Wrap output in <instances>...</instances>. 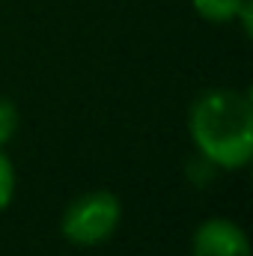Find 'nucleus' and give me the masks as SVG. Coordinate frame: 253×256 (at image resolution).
I'll list each match as a JSON object with an SVG mask.
<instances>
[{
    "mask_svg": "<svg viewBox=\"0 0 253 256\" xmlns=\"http://www.w3.org/2000/svg\"><path fill=\"white\" fill-rule=\"evenodd\" d=\"M190 140L196 155L218 170H242L253 158V98L244 90H208L190 104Z\"/></svg>",
    "mask_w": 253,
    "mask_h": 256,
    "instance_id": "nucleus-1",
    "label": "nucleus"
},
{
    "mask_svg": "<svg viewBox=\"0 0 253 256\" xmlns=\"http://www.w3.org/2000/svg\"><path fill=\"white\" fill-rule=\"evenodd\" d=\"M122 224V202L110 191H86L66 206L60 232L74 248L104 244Z\"/></svg>",
    "mask_w": 253,
    "mask_h": 256,
    "instance_id": "nucleus-2",
    "label": "nucleus"
},
{
    "mask_svg": "<svg viewBox=\"0 0 253 256\" xmlns=\"http://www.w3.org/2000/svg\"><path fill=\"white\" fill-rule=\"evenodd\" d=\"M194 256H253L248 232L230 218H208L194 230Z\"/></svg>",
    "mask_w": 253,
    "mask_h": 256,
    "instance_id": "nucleus-3",
    "label": "nucleus"
},
{
    "mask_svg": "<svg viewBox=\"0 0 253 256\" xmlns=\"http://www.w3.org/2000/svg\"><path fill=\"white\" fill-rule=\"evenodd\" d=\"M244 0H190L194 12L208 24H232Z\"/></svg>",
    "mask_w": 253,
    "mask_h": 256,
    "instance_id": "nucleus-4",
    "label": "nucleus"
},
{
    "mask_svg": "<svg viewBox=\"0 0 253 256\" xmlns=\"http://www.w3.org/2000/svg\"><path fill=\"white\" fill-rule=\"evenodd\" d=\"M12 196H15V164L0 149V212L12 202Z\"/></svg>",
    "mask_w": 253,
    "mask_h": 256,
    "instance_id": "nucleus-5",
    "label": "nucleus"
},
{
    "mask_svg": "<svg viewBox=\"0 0 253 256\" xmlns=\"http://www.w3.org/2000/svg\"><path fill=\"white\" fill-rule=\"evenodd\" d=\"M18 134V108L12 98H0V149Z\"/></svg>",
    "mask_w": 253,
    "mask_h": 256,
    "instance_id": "nucleus-6",
    "label": "nucleus"
},
{
    "mask_svg": "<svg viewBox=\"0 0 253 256\" xmlns=\"http://www.w3.org/2000/svg\"><path fill=\"white\" fill-rule=\"evenodd\" d=\"M236 21H242L244 36H250V33H253V0H244V3H242V9H238Z\"/></svg>",
    "mask_w": 253,
    "mask_h": 256,
    "instance_id": "nucleus-7",
    "label": "nucleus"
}]
</instances>
